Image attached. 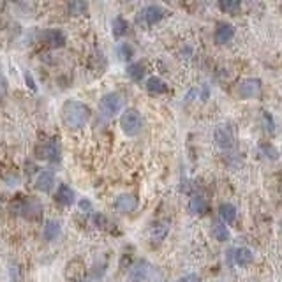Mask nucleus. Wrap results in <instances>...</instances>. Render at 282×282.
<instances>
[{"label":"nucleus","mask_w":282,"mask_h":282,"mask_svg":"<svg viewBox=\"0 0 282 282\" xmlns=\"http://www.w3.org/2000/svg\"><path fill=\"white\" fill-rule=\"evenodd\" d=\"M90 108H88L85 102L81 101H65L64 106H62V122L69 127V129H81L88 123L90 120Z\"/></svg>","instance_id":"obj_1"},{"label":"nucleus","mask_w":282,"mask_h":282,"mask_svg":"<svg viewBox=\"0 0 282 282\" xmlns=\"http://www.w3.org/2000/svg\"><path fill=\"white\" fill-rule=\"evenodd\" d=\"M120 127L127 136H137L143 129V116L137 109L129 108L123 111V115L120 116Z\"/></svg>","instance_id":"obj_2"},{"label":"nucleus","mask_w":282,"mask_h":282,"mask_svg":"<svg viewBox=\"0 0 282 282\" xmlns=\"http://www.w3.org/2000/svg\"><path fill=\"white\" fill-rule=\"evenodd\" d=\"M123 102L125 101H123V97L118 92H109V94L102 95L101 101H99V111L106 118H111L123 108Z\"/></svg>","instance_id":"obj_3"},{"label":"nucleus","mask_w":282,"mask_h":282,"mask_svg":"<svg viewBox=\"0 0 282 282\" xmlns=\"http://www.w3.org/2000/svg\"><path fill=\"white\" fill-rule=\"evenodd\" d=\"M214 139L217 143L219 149L222 150H229L235 145V130L229 123H224V125H219L214 132Z\"/></svg>","instance_id":"obj_4"},{"label":"nucleus","mask_w":282,"mask_h":282,"mask_svg":"<svg viewBox=\"0 0 282 282\" xmlns=\"http://www.w3.org/2000/svg\"><path fill=\"white\" fill-rule=\"evenodd\" d=\"M13 206H16V214L23 215V217H27V219H39L41 212H43L41 203L34 198H29V199H25V201H20Z\"/></svg>","instance_id":"obj_5"},{"label":"nucleus","mask_w":282,"mask_h":282,"mask_svg":"<svg viewBox=\"0 0 282 282\" xmlns=\"http://www.w3.org/2000/svg\"><path fill=\"white\" fill-rule=\"evenodd\" d=\"M37 157L50 163H58L60 161V143L57 139H48L37 149Z\"/></svg>","instance_id":"obj_6"},{"label":"nucleus","mask_w":282,"mask_h":282,"mask_svg":"<svg viewBox=\"0 0 282 282\" xmlns=\"http://www.w3.org/2000/svg\"><path fill=\"white\" fill-rule=\"evenodd\" d=\"M261 94V81L257 78H249L238 87V95L242 99H254Z\"/></svg>","instance_id":"obj_7"},{"label":"nucleus","mask_w":282,"mask_h":282,"mask_svg":"<svg viewBox=\"0 0 282 282\" xmlns=\"http://www.w3.org/2000/svg\"><path fill=\"white\" fill-rule=\"evenodd\" d=\"M235 37V27L231 23H226L221 22L217 27H215V32H214V39L217 44H226Z\"/></svg>","instance_id":"obj_8"},{"label":"nucleus","mask_w":282,"mask_h":282,"mask_svg":"<svg viewBox=\"0 0 282 282\" xmlns=\"http://www.w3.org/2000/svg\"><path fill=\"white\" fill-rule=\"evenodd\" d=\"M115 208L122 214H130L137 208V199L132 194H120L115 199Z\"/></svg>","instance_id":"obj_9"},{"label":"nucleus","mask_w":282,"mask_h":282,"mask_svg":"<svg viewBox=\"0 0 282 282\" xmlns=\"http://www.w3.org/2000/svg\"><path fill=\"white\" fill-rule=\"evenodd\" d=\"M74 199H76V194H74V191L69 185L65 184H60L57 189V194H55V201L58 203V205L62 206H71L74 203Z\"/></svg>","instance_id":"obj_10"},{"label":"nucleus","mask_w":282,"mask_h":282,"mask_svg":"<svg viewBox=\"0 0 282 282\" xmlns=\"http://www.w3.org/2000/svg\"><path fill=\"white\" fill-rule=\"evenodd\" d=\"M43 39L46 41L50 46L53 48H62L65 44V34L58 29H50L43 32Z\"/></svg>","instance_id":"obj_11"},{"label":"nucleus","mask_w":282,"mask_h":282,"mask_svg":"<svg viewBox=\"0 0 282 282\" xmlns=\"http://www.w3.org/2000/svg\"><path fill=\"white\" fill-rule=\"evenodd\" d=\"M55 185V175L51 171H41L36 180V189L41 192H50Z\"/></svg>","instance_id":"obj_12"},{"label":"nucleus","mask_w":282,"mask_h":282,"mask_svg":"<svg viewBox=\"0 0 282 282\" xmlns=\"http://www.w3.org/2000/svg\"><path fill=\"white\" fill-rule=\"evenodd\" d=\"M147 90L150 95H163L168 92V85L163 78L159 76H152L147 80Z\"/></svg>","instance_id":"obj_13"},{"label":"nucleus","mask_w":282,"mask_h":282,"mask_svg":"<svg viewBox=\"0 0 282 282\" xmlns=\"http://www.w3.org/2000/svg\"><path fill=\"white\" fill-rule=\"evenodd\" d=\"M164 8H161V6H149V8L143 11V18H145V22L149 23V25H156V23H159L161 20L164 18Z\"/></svg>","instance_id":"obj_14"},{"label":"nucleus","mask_w":282,"mask_h":282,"mask_svg":"<svg viewBox=\"0 0 282 282\" xmlns=\"http://www.w3.org/2000/svg\"><path fill=\"white\" fill-rule=\"evenodd\" d=\"M149 275V264L145 261H139L136 263L132 268H130V273H129V282H143Z\"/></svg>","instance_id":"obj_15"},{"label":"nucleus","mask_w":282,"mask_h":282,"mask_svg":"<svg viewBox=\"0 0 282 282\" xmlns=\"http://www.w3.org/2000/svg\"><path fill=\"white\" fill-rule=\"evenodd\" d=\"M189 210H191L194 215H203L208 210V203L203 196H192L189 199Z\"/></svg>","instance_id":"obj_16"},{"label":"nucleus","mask_w":282,"mask_h":282,"mask_svg":"<svg viewBox=\"0 0 282 282\" xmlns=\"http://www.w3.org/2000/svg\"><path fill=\"white\" fill-rule=\"evenodd\" d=\"M219 215H221V219L226 224H233V222L236 221V208L231 203H222V205L219 206Z\"/></svg>","instance_id":"obj_17"},{"label":"nucleus","mask_w":282,"mask_h":282,"mask_svg":"<svg viewBox=\"0 0 282 282\" xmlns=\"http://www.w3.org/2000/svg\"><path fill=\"white\" fill-rule=\"evenodd\" d=\"M145 65L141 64V62H134V64H129L125 69L127 76L130 78L132 81H141L143 80V76H145Z\"/></svg>","instance_id":"obj_18"},{"label":"nucleus","mask_w":282,"mask_h":282,"mask_svg":"<svg viewBox=\"0 0 282 282\" xmlns=\"http://www.w3.org/2000/svg\"><path fill=\"white\" fill-rule=\"evenodd\" d=\"M88 9L87 0H69L67 2V13L71 16H81Z\"/></svg>","instance_id":"obj_19"},{"label":"nucleus","mask_w":282,"mask_h":282,"mask_svg":"<svg viewBox=\"0 0 282 282\" xmlns=\"http://www.w3.org/2000/svg\"><path fill=\"white\" fill-rule=\"evenodd\" d=\"M233 257H235V263L240 264V266H245V264L252 263L254 259L252 252L249 249H245V247H240V249L233 250Z\"/></svg>","instance_id":"obj_20"},{"label":"nucleus","mask_w":282,"mask_h":282,"mask_svg":"<svg viewBox=\"0 0 282 282\" xmlns=\"http://www.w3.org/2000/svg\"><path fill=\"white\" fill-rule=\"evenodd\" d=\"M43 235H44V240H48V242L55 240L58 235H60V222L58 221H46L44 229H43Z\"/></svg>","instance_id":"obj_21"},{"label":"nucleus","mask_w":282,"mask_h":282,"mask_svg":"<svg viewBox=\"0 0 282 282\" xmlns=\"http://www.w3.org/2000/svg\"><path fill=\"white\" fill-rule=\"evenodd\" d=\"M168 231H170V226H168L166 222H157V224L152 226L150 236H152V240H156V242H161V240L166 238Z\"/></svg>","instance_id":"obj_22"},{"label":"nucleus","mask_w":282,"mask_h":282,"mask_svg":"<svg viewBox=\"0 0 282 282\" xmlns=\"http://www.w3.org/2000/svg\"><path fill=\"white\" fill-rule=\"evenodd\" d=\"M127 29H129V23H127L125 18H122V16H116L115 20H113V27H111V32L115 37H122L123 34L127 32Z\"/></svg>","instance_id":"obj_23"},{"label":"nucleus","mask_w":282,"mask_h":282,"mask_svg":"<svg viewBox=\"0 0 282 282\" xmlns=\"http://www.w3.org/2000/svg\"><path fill=\"white\" fill-rule=\"evenodd\" d=\"M214 235H215V238H217L219 242H226V240H229V229H228V226H226L224 222L217 221L214 224Z\"/></svg>","instance_id":"obj_24"},{"label":"nucleus","mask_w":282,"mask_h":282,"mask_svg":"<svg viewBox=\"0 0 282 282\" xmlns=\"http://www.w3.org/2000/svg\"><path fill=\"white\" fill-rule=\"evenodd\" d=\"M116 55H118L120 60L129 62L130 58H132V55H134V50H132V46H130L129 43H122V44H118V46H116Z\"/></svg>","instance_id":"obj_25"},{"label":"nucleus","mask_w":282,"mask_h":282,"mask_svg":"<svg viewBox=\"0 0 282 282\" xmlns=\"http://www.w3.org/2000/svg\"><path fill=\"white\" fill-rule=\"evenodd\" d=\"M219 9L224 13H238L240 0H217Z\"/></svg>","instance_id":"obj_26"},{"label":"nucleus","mask_w":282,"mask_h":282,"mask_svg":"<svg viewBox=\"0 0 282 282\" xmlns=\"http://www.w3.org/2000/svg\"><path fill=\"white\" fill-rule=\"evenodd\" d=\"M261 149H263V152L266 154V157H270V159H277V152H275V149L270 145V143H261Z\"/></svg>","instance_id":"obj_27"},{"label":"nucleus","mask_w":282,"mask_h":282,"mask_svg":"<svg viewBox=\"0 0 282 282\" xmlns=\"http://www.w3.org/2000/svg\"><path fill=\"white\" fill-rule=\"evenodd\" d=\"M8 95V81H6L4 74L0 73V99H4Z\"/></svg>","instance_id":"obj_28"},{"label":"nucleus","mask_w":282,"mask_h":282,"mask_svg":"<svg viewBox=\"0 0 282 282\" xmlns=\"http://www.w3.org/2000/svg\"><path fill=\"white\" fill-rule=\"evenodd\" d=\"M177 282H201V278H199V275L196 273H187L184 275V277H180Z\"/></svg>","instance_id":"obj_29"},{"label":"nucleus","mask_w":282,"mask_h":282,"mask_svg":"<svg viewBox=\"0 0 282 282\" xmlns=\"http://www.w3.org/2000/svg\"><path fill=\"white\" fill-rule=\"evenodd\" d=\"M80 208H81V210H85V212H88V210L92 208L90 201H88V199H81V201H80Z\"/></svg>","instance_id":"obj_30"},{"label":"nucleus","mask_w":282,"mask_h":282,"mask_svg":"<svg viewBox=\"0 0 282 282\" xmlns=\"http://www.w3.org/2000/svg\"><path fill=\"white\" fill-rule=\"evenodd\" d=\"M25 80H27V85H29L32 90H36V85H34V80H32V76H30V74H25Z\"/></svg>","instance_id":"obj_31"},{"label":"nucleus","mask_w":282,"mask_h":282,"mask_svg":"<svg viewBox=\"0 0 282 282\" xmlns=\"http://www.w3.org/2000/svg\"><path fill=\"white\" fill-rule=\"evenodd\" d=\"M81 282H88V280H81Z\"/></svg>","instance_id":"obj_32"}]
</instances>
